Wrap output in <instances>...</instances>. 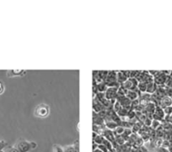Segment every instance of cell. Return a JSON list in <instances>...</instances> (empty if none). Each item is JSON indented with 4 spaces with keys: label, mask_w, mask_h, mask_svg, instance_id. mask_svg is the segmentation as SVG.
I'll use <instances>...</instances> for the list:
<instances>
[{
    "label": "cell",
    "mask_w": 172,
    "mask_h": 152,
    "mask_svg": "<svg viewBox=\"0 0 172 152\" xmlns=\"http://www.w3.org/2000/svg\"><path fill=\"white\" fill-rule=\"evenodd\" d=\"M14 146L20 152H30L37 148V143L21 138L16 141Z\"/></svg>",
    "instance_id": "cell-1"
},
{
    "label": "cell",
    "mask_w": 172,
    "mask_h": 152,
    "mask_svg": "<svg viewBox=\"0 0 172 152\" xmlns=\"http://www.w3.org/2000/svg\"><path fill=\"white\" fill-rule=\"evenodd\" d=\"M50 114V106L47 103H40L35 107L34 115L37 118L45 119Z\"/></svg>",
    "instance_id": "cell-2"
},
{
    "label": "cell",
    "mask_w": 172,
    "mask_h": 152,
    "mask_svg": "<svg viewBox=\"0 0 172 152\" xmlns=\"http://www.w3.org/2000/svg\"><path fill=\"white\" fill-rule=\"evenodd\" d=\"M138 82L136 78H128L124 83H122L121 86L123 87L127 91L130 90H136L138 88Z\"/></svg>",
    "instance_id": "cell-3"
},
{
    "label": "cell",
    "mask_w": 172,
    "mask_h": 152,
    "mask_svg": "<svg viewBox=\"0 0 172 152\" xmlns=\"http://www.w3.org/2000/svg\"><path fill=\"white\" fill-rule=\"evenodd\" d=\"M167 76L163 72H159L154 76V82L157 86H165V81H166Z\"/></svg>",
    "instance_id": "cell-4"
},
{
    "label": "cell",
    "mask_w": 172,
    "mask_h": 152,
    "mask_svg": "<svg viewBox=\"0 0 172 152\" xmlns=\"http://www.w3.org/2000/svg\"><path fill=\"white\" fill-rule=\"evenodd\" d=\"M117 87H108L105 93V96L107 99L110 100L117 99Z\"/></svg>",
    "instance_id": "cell-5"
},
{
    "label": "cell",
    "mask_w": 172,
    "mask_h": 152,
    "mask_svg": "<svg viewBox=\"0 0 172 152\" xmlns=\"http://www.w3.org/2000/svg\"><path fill=\"white\" fill-rule=\"evenodd\" d=\"M165 113H164V109L159 107V106H156L155 108V110H154V113L153 114V119H155V120H158V121H160L161 119H163L165 118Z\"/></svg>",
    "instance_id": "cell-6"
},
{
    "label": "cell",
    "mask_w": 172,
    "mask_h": 152,
    "mask_svg": "<svg viewBox=\"0 0 172 152\" xmlns=\"http://www.w3.org/2000/svg\"><path fill=\"white\" fill-rule=\"evenodd\" d=\"M27 73L25 70H8V77H24Z\"/></svg>",
    "instance_id": "cell-7"
},
{
    "label": "cell",
    "mask_w": 172,
    "mask_h": 152,
    "mask_svg": "<svg viewBox=\"0 0 172 152\" xmlns=\"http://www.w3.org/2000/svg\"><path fill=\"white\" fill-rule=\"evenodd\" d=\"M159 107H161L163 109L167 108V107H172V99L171 97L168 96H165L164 98H162L159 102Z\"/></svg>",
    "instance_id": "cell-8"
},
{
    "label": "cell",
    "mask_w": 172,
    "mask_h": 152,
    "mask_svg": "<svg viewBox=\"0 0 172 152\" xmlns=\"http://www.w3.org/2000/svg\"><path fill=\"white\" fill-rule=\"evenodd\" d=\"M139 95H141V93L138 90V88L136 90H130V91H127V94H126V97L130 100V101H134V100L139 99Z\"/></svg>",
    "instance_id": "cell-9"
},
{
    "label": "cell",
    "mask_w": 172,
    "mask_h": 152,
    "mask_svg": "<svg viewBox=\"0 0 172 152\" xmlns=\"http://www.w3.org/2000/svg\"><path fill=\"white\" fill-rule=\"evenodd\" d=\"M102 135H103V137L105 139L109 140L111 143H114V142H115L116 136H115V134H114V133H113L112 130H110V129H105L103 131V133H102Z\"/></svg>",
    "instance_id": "cell-10"
},
{
    "label": "cell",
    "mask_w": 172,
    "mask_h": 152,
    "mask_svg": "<svg viewBox=\"0 0 172 152\" xmlns=\"http://www.w3.org/2000/svg\"><path fill=\"white\" fill-rule=\"evenodd\" d=\"M103 110H105V108L96 98H94L93 99V111L99 113L103 111Z\"/></svg>",
    "instance_id": "cell-11"
},
{
    "label": "cell",
    "mask_w": 172,
    "mask_h": 152,
    "mask_svg": "<svg viewBox=\"0 0 172 152\" xmlns=\"http://www.w3.org/2000/svg\"><path fill=\"white\" fill-rule=\"evenodd\" d=\"M93 125L104 126L105 125V119L101 118L97 113L93 111Z\"/></svg>",
    "instance_id": "cell-12"
},
{
    "label": "cell",
    "mask_w": 172,
    "mask_h": 152,
    "mask_svg": "<svg viewBox=\"0 0 172 152\" xmlns=\"http://www.w3.org/2000/svg\"><path fill=\"white\" fill-rule=\"evenodd\" d=\"M127 79H128V77L123 72V71H117V81L120 85L124 83Z\"/></svg>",
    "instance_id": "cell-13"
},
{
    "label": "cell",
    "mask_w": 172,
    "mask_h": 152,
    "mask_svg": "<svg viewBox=\"0 0 172 152\" xmlns=\"http://www.w3.org/2000/svg\"><path fill=\"white\" fill-rule=\"evenodd\" d=\"M157 87H158V86H157L154 82H150V83H148V84H147L146 93L152 95V94L155 93L156 90H157Z\"/></svg>",
    "instance_id": "cell-14"
},
{
    "label": "cell",
    "mask_w": 172,
    "mask_h": 152,
    "mask_svg": "<svg viewBox=\"0 0 172 152\" xmlns=\"http://www.w3.org/2000/svg\"><path fill=\"white\" fill-rule=\"evenodd\" d=\"M117 126H118V125L117 123L112 121V120H105V127L107 129H110V130L113 131Z\"/></svg>",
    "instance_id": "cell-15"
},
{
    "label": "cell",
    "mask_w": 172,
    "mask_h": 152,
    "mask_svg": "<svg viewBox=\"0 0 172 152\" xmlns=\"http://www.w3.org/2000/svg\"><path fill=\"white\" fill-rule=\"evenodd\" d=\"M107 88H108V87L106 86L105 82H101L97 83V91H98V93H105Z\"/></svg>",
    "instance_id": "cell-16"
},
{
    "label": "cell",
    "mask_w": 172,
    "mask_h": 152,
    "mask_svg": "<svg viewBox=\"0 0 172 152\" xmlns=\"http://www.w3.org/2000/svg\"><path fill=\"white\" fill-rule=\"evenodd\" d=\"M132 134V131L131 129H125V130H124L123 134H122V138L126 141H127Z\"/></svg>",
    "instance_id": "cell-17"
},
{
    "label": "cell",
    "mask_w": 172,
    "mask_h": 152,
    "mask_svg": "<svg viewBox=\"0 0 172 152\" xmlns=\"http://www.w3.org/2000/svg\"><path fill=\"white\" fill-rule=\"evenodd\" d=\"M124 130H125V128H123L122 126L118 125L117 128L113 130V133H114L115 136H119V135H122V134H123Z\"/></svg>",
    "instance_id": "cell-18"
},
{
    "label": "cell",
    "mask_w": 172,
    "mask_h": 152,
    "mask_svg": "<svg viewBox=\"0 0 172 152\" xmlns=\"http://www.w3.org/2000/svg\"><path fill=\"white\" fill-rule=\"evenodd\" d=\"M146 89H147V83H145L144 82H138V90L141 93H146Z\"/></svg>",
    "instance_id": "cell-19"
},
{
    "label": "cell",
    "mask_w": 172,
    "mask_h": 152,
    "mask_svg": "<svg viewBox=\"0 0 172 152\" xmlns=\"http://www.w3.org/2000/svg\"><path fill=\"white\" fill-rule=\"evenodd\" d=\"M104 139H105V138H104L102 134H98L96 136V138L93 140V142L96 143L97 145L99 146V145H102V144H103Z\"/></svg>",
    "instance_id": "cell-20"
},
{
    "label": "cell",
    "mask_w": 172,
    "mask_h": 152,
    "mask_svg": "<svg viewBox=\"0 0 172 152\" xmlns=\"http://www.w3.org/2000/svg\"><path fill=\"white\" fill-rule=\"evenodd\" d=\"M98 75L100 77V78L101 79V81H105L107 75H108V71H98Z\"/></svg>",
    "instance_id": "cell-21"
},
{
    "label": "cell",
    "mask_w": 172,
    "mask_h": 152,
    "mask_svg": "<svg viewBox=\"0 0 172 152\" xmlns=\"http://www.w3.org/2000/svg\"><path fill=\"white\" fill-rule=\"evenodd\" d=\"M52 152H64V151L62 146L57 144H54L52 146Z\"/></svg>",
    "instance_id": "cell-22"
},
{
    "label": "cell",
    "mask_w": 172,
    "mask_h": 152,
    "mask_svg": "<svg viewBox=\"0 0 172 152\" xmlns=\"http://www.w3.org/2000/svg\"><path fill=\"white\" fill-rule=\"evenodd\" d=\"M150 127H151L153 129H157L159 127H160V123H159V121L155 120V119H153Z\"/></svg>",
    "instance_id": "cell-23"
},
{
    "label": "cell",
    "mask_w": 172,
    "mask_h": 152,
    "mask_svg": "<svg viewBox=\"0 0 172 152\" xmlns=\"http://www.w3.org/2000/svg\"><path fill=\"white\" fill-rule=\"evenodd\" d=\"M63 151H64V152H75L74 144H73V145H69V146H67L66 147H65V148H63Z\"/></svg>",
    "instance_id": "cell-24"
},
{
    "label": "cell",
    "mask_w": 172,
    "mask_h": 152,
    "mask_svg": "<svg viewBox=\"0 0 172 152\" xmlns=\"http://www.w3.org/2000/svg\"><path fill=\"white\" fill-rule=\"evenodd\" d=\"M4 151L6 152H20L14 146H7L5 149H4Z\"/></svg>",
    "instance_id": "cell-25"
},
{
    "label": "cell",
    "mask_w": 172,
    "mask_h": 152,
    "mask_svg": "<svg viewBox=\"0 0 172 152\" xmlns=\"http://www.w3.org/2000/svg\"><path fill=\"white\" fill-rule=\"evenodd\" d=\"M8 146V143L4 140H0V151H4Z\"/></svg>",
    "instance_id": "cell-26"
},
{
    "label": "cell",
    "mask_w": 172,
    "mask_h": 152,
    "mask_svg": "<svg viewBox=\"0 0 172 152\" xmlns=\"http://www.w3.org/2000/svg\"><path fill=\"white\" fill-rule=\"evenodd\" d=\"M164 113H165V114L166 115H171L172 114V107H167V108H164Z\"/></svg>",
    "instance_id": "cell-27"
},
{
    "label": "cell",
    "mask_w": 172,
    "mask_h": 152,
    "mask_svg": "<svg viewBox=\"0 0 172 152\" xmlns=\"http://www.w3.org/2000/svg\"><path fill=\"white\" fill-rule=\"evenodd\" d=\"M74 146L75 152H79V139H76L75 141H74Z\"/></svg>",
    "instance_id": "cell-28"
},
{
    "label": "cell",
    "mask_w": 172,
    "mask_h": 152,
    "mask_svg": "<svg viewBox=\"0 0 172 152\" xmlns=\"http://www.w3.org/2000/svg\"><path fill=\"white\" fill-rule=\"evenodd\" d=\"M98 149H99L100 151H101L102 152H108L109 151L107 150V148L104 146L103 144H102V145H99V146H98Z\"/></svg>",
    "instance_id": "cell-29"
},
{
    "label": "cell",
    "mask_w": 172,
    "mask_h": 152,
    "mask_svg": "<svg viewBox=\"0 0 172 152\" xmlns=\"http://www.w3.org/2000/svg\"><path fill=\"white\" fill-rule=\"evenodd\" d=\"M4 90H5V87L3 82L0 81V95H2L3 93H4Z\"/></svg>",
    "instance_id": "cell-30"
},
{
    "label": "cell",
    "mask_w": 172,
    "mask_h": 152,
    "mask_svg": "<svg viewBox=\"0 0 172 152\" xmlns=\"http://www.w3.org/2000/svg\"><path fill=\"white\" fill-rule=\"evenodd\" d=\"M92 149H93V151H96L98 149V145H97L96 143H95V142H93V146H92Z\"/></svg>",
    "instance_id": "cell-31"
},
{
    "label": "cell",
    "mask_w": 172,
    "mask_h": 152,
    "mask_svg": "<svg viewBox=\"0 0 172 152\" xmlns=\"http://www.w3.org/2000/svg\"><path fill=\"white\" fill-rule=\"evenodd\" d=\"M97 135H98V134H96V133H95V132L92 133V137H93V140H94V139L96 138Z\"/></svg>",
    "instance_id": "cell-32"
},
{
    "label": "cell",
    "mask_w": 172,
    "mask_h": 152,
    "mask_svg": "<svg viewBox=\"0 0 172 152\" xmlns=\"http://www.w3.org/2000/svg\"><path fill=\"white\" fill-rule=\"evenodd\" d=\"M77 129H78V131L80 130V123L79 122H78V124H77Z\"/></svg>",
    "instance_id": "cell-33"
},
{
    "label": "cell",
    "mask_w": 172,
    "mask_h": 152,
    "mask_svg": "<svg viewBox=\"0 0 172 152\" xmlns=\"http://www.w3.org/2000/svg\"><path fill=\"white\" fill-rule=\"evenodd\" d=\"M93 152H102L101 151H100L99 149H97V150H96V151H93Z\"/></svg>",
    "instance_id": "cell-34"
},
{
    "label": "cell",
    "mask_w": 172,
    "mask_h": 152,
    "mask_svg": "<svg viewBox=\"0 0 172 152\" xmlns=\"http://www.w3.org/2000/svg\"><path fill=\"white\" fill-rule=\"evenodd\" d=\"M0 152H6V151H5L4 150V151H0Z\"/></svg>",
    "instance_id": "cell-35"
}]
</instances>
